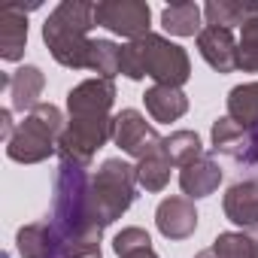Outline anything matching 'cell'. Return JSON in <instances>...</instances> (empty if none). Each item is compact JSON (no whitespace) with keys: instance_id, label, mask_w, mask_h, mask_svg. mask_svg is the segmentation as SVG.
<instances>
[{"instance_id":"18","label":"cell","mask_w":258,"mask_h":258,"mask_svg":"<svg viewBox=\"0 0 258 258\" xmlns=\"http://www.w3.org/2000/svg\"><path fill=\"white\" fill-rule=\"evenodd\" d=\"M143 103H146V112L155 118V121H176L188 112V97L182 88H173V85H152L146 94H143Z\"/></svg>"},{"instance_id":"7","label":"cell","mask_w":258,"mask_h":258,"mask_svg":"<svg viewBox=\"0 0 258 258\" xmlns=\"http://www.w3.org/2000/svg\"><path fill=\"white\" fill-rule=\"evenodd\" d=\"M149 19H152V10L143 0H100V4H94L97 28H106L109 34L124 37L127 43L152 34Z\"/></svg>"},{"instance_id":"19","label":"cell","mask_w":258,"mask_h":258,"mask_svg":"<svg viewBox=\"0 0 258 258\" xmlns=\"http://www.w3.org/2000/svg\"><path fill=\"white\" fill-rule=\"evenodd\" d=\"M201 19H204V10L191 0H176V4L161 10V28L173 37H198L204 31Z\"/></svg>"},{"instance_id":"23","label":"cell","mask_w":258,"mask_h":258,"mask_svg":"<svg viewBox=\"0 0 258 258\" xmlns=\"http://www.w3.org/2000/svg\"><path fill=\"white\" fill-rule=\"evenodd\" d=\"M170 170H173V164L167 158V149H158V152L146 155L143 161H137V182L146 191H164L170 182Z\"/></svg>"},{"instance_id":"4","label":"cell","mask_w":258,"mask_h":258,"mask_svg":"<svg viewBox=\"0 0 258 258\" xmlns=\"http://www.w3.org/2000/svg\"><path fill=\"white\" fill-rule=\"evenodd\" d=\"M64 127H67L64 112L55 103H37L16 127L13 140L7 143V155L19 164H40L58 155Z\"/></svg>"},{"instance_id":"25","label":"cell","mask_w":258,"mask_h":258,"mask_svg":"<svg viewBox=\"0 0 258 258\" xmlns=\"http://www.w3.org/2000/svg\"><path fill=\"white\" fill-rule=\"evenodd\" d=\"M112 249H115L118 258H158V252L152 246V237L137 225L121 228L112 240Z\"/></svg>"},{"instance_id":"3","label":"cell","mask_w":258,"mask_h":258,"mask_svg":"<svg viewBox=\"0 0 258 258\" xmlns=\"http://www.w3.org/2000/svg\"><path fill=\"white\" fill-rule=\"evenodd\" d=\"M121 73L127 79H155V85L182 88L191 79L188 52L161 34H146L121 46Z\"/></svg>"},{"instance_id":"11","label":"cell","mask_w":258,"mask_h":258,"mask_svg":"<svg viewBox=\"0 0 258 258\" xmlns=\"http://www.w3.org/2000/svg\"><path fill=\"white\" fill-rule=\"evenodd\" d=\"M115 103V82L91 76L67 91V112L70 115H109Z\"/></svg>"},{"instance_id":"14","label":"cell","mask_w":258,"mask_h":258,"mask_svg":"<svg viewBox=\"0 0 258 258\" xmlns=\"http://www.w3.org/2000/svg\"><path fill=\"white\" fill-rule=\"evenodd\" d=\"M222 210L237 228H255L258 225V179L234 182L222 198Z\"/></svg>"},{"instance_id":"5","label":"cell","mask_w":258,"mask_h":258,"mask_svg":"<svg viewBox=\"0 0 258 258\" xmlns=\"http://www.w3.org/2000/svg\"><path fill=\"white\" fill-rule=\"evenodd\" d=\"M137 185V164H127L124 158H106L97 167V173L91 176V201L103 228L131 210Z\"/></svg>"},{"instance_id":"20","label":"cell","mask_w":258,"mask_h":258,"mask_svg":"<svg viewBox=\"0 0 258 258\" xmlns=\"http://www.w3.org/2000/svg\"><path fill=\"white\" fill-rule=\"evenodd\" d=\"M228 115L246 131H258V82H243L228 91Z\"/></svg>"},{"instance_id":"29","label":"cell","mask_w":258,"mask_h":258,"mask_svg":"<svg viewBox=\"0 0 258 258\" xmlns=\"http://www.w3.org/2000/svg\"><path fill=\"white\" fill-rule=\"evenodd\" d=\"M195 258H219V255H216V249H213V246H207V249H201Z\"/></svg>"},{"instance_id":"22","label":"cell","mask_w":258,"mask_h":258,"mask_svg":"<svg viewBox=\"0 0 258 258\" xmlns=\"http://www.w3.org/2000/svg\"><path fill=\"white\" fill-rule=\"evenodd\" d=\"M213 249L219 258H258V225L219 234L213 240Z\"/></svg>"},{"instance_id":"21","label":"cell","mask_w":258,"mask_h":258,"mask_svg":"<svg viewBox=\"0 0 258 258\" xmlns=\"http://www.w3.org/2000/svg\"><path fill=\"white\" fill-rule=\"evenodd\" d=\"M252 16H258V4H234V0H210L204 7V19L213 28H243Z\"/></svg>"},{"instance_id":"9","label":"cell","mask_w":258,"mask_h":258,"mask_svg":"<svg viewBox=\"0 0 258 258\" xmlns=\"http://www.w3.org/2000/svg\"><path fill=\"white\" fill-rule=\"evenodd\" d=\"M210 143L216 155H228L240 164H258V131H246L231 115H222L213 121Z\"/></svg>"},{"instance_id":"24","label":"cell","mask_w":258,"mask_h":258,"mask_svg":"<svg viewBox=\"0 0 258 258\" xmlns=\"http://www.w3.org/2000/svg\"><path fill=\"white\" fill-rule=\"evenodd\" d=\"M164 149H167L170 164L179 167V170H182L185 164L198 161L201 155H207V152H204V143H201V137H198L195 131H173L170 137H164Z\"/></svg>"},{"instance_id":"30","label":"cell","mask_w":258,"mask_h":258,"mask_svg":"<svg viewBox=\"0 0 258 258\" xmlns=\"http://www.w3.org/2000/svg\"><path fill=\"white\" fill-rule=\"evenodd\" d=\"M82 258H100V252H97V255H82Z\"/></svg>"},{"instance_id":"16","label":"cell","mask_w":258,"mask_h":258,"mask_svg":"<svg viewBox=\"0 0 258 258\" xmlns=\"http://www.w3.org/2000/svg\"><path fill=\"white\" fill-rule=\"evenodd\" d=\"M43 88H46V76H43L40 67H34V64L19 67L13 73V82H10V106H13V112L28 115L37 103H43L40 100Z\"/></svg>"},{"instance_id":"15","label":"cell","mask_w":258,"mask_h":258,"mask_svg":"<svg viewBox=\"0 0 258 258\" xmlns=\"http://www.w3.org/2000/svg\"><path fill=\"white\" fill-rule=\"evenodd\" d=\"M219 185H222V167L213 155H201L198 161H191L179 170V188L191 201L210 198Z\"/></svg>"},{"instance_id":"17","label":"cell","mask_w":258,"mask_h":258,"mask_svg":"<svg viewBox=\"0 0 258 258\" xmlns=\"http://www.w3.org/2000/svg\"><path fill=\"white\" fill-rule=\"evenodd\" d=\"M16 246H19L22 258H64V252H61L49 222L22 225L19 234H16Z\"/></svg>"},{"instance_id":"1","label":"cell","mask_w":258,"mask_h":258,"mask_svg":"<svg viewBox=\"0 0 258 258\" xmlns=\"http://www.w3.org/2000/svg\"><path fill=\"white\" fill-rule=\"evenodd\" d=\"M49 225H52V234H55L64 258H82V255L100 252L103 225L94 213L88 167L73 164V161H58Z\"/></svg>"},{"instance_id":"13","label":"cell","mask_w":258,"mask_h":258,"mask_svg":"<svg viewBox=\"0 0 258 258\" xmlns=\"http://www.w3.org/2000/svg\"><path fill=\"white\" fill-rule=\"evenodd\" d=\"M155 225L167 240H188L198 231V210L195 201L185 195H170L155 210Z\"/></svg>"},{"instance_id":"27","label":"cell","mask_w":258,"mask_h":258,"mask_svg":"<svg viewBox=\"0 0 258 258\" xmlns=\"http://www.w3.org/2000/svg\"><path fill=\"white\" fill-rule=\"evenodd\" d=\"M240 70L246 73H258V16H252L243 28H240Z\"/></svg>"},{"instance_id":"26","label":"cell","mask_w":258,"mask_h":258,"mask_svg":"<svg viewBox=\"0 0 258 258\" xmlns=\"http://www.w3.org/2000/svg\"><path fill=\"white\" fill-rule=\"evenodd\" d=\"M88 70H94L100 79H112L121 73V46L112 40H91Z\"/></svg>"},{"instance_id":"2","label":"cell","mask_w":258,"mask_h":258,"mask_svg":"<svg viewBox=\"0 0 258 258\" xmlns=\"http://www.w3.org/2000/svg\"><path fill=\"white\" fill-rule=\"evenodd\" d=\"M94 4L85 0H64L58 4L49 19L43 22V43L49 46L52 58L67 70H88L91 37L94 28Z\"/></svg>"},{"instance_id":"10","label":"cell","mask_w":258,"mask_h":258,"mask_svg":"<svg viewBox=\"0 0 258 258\" xmlns=\"http://www.w3.org/2000/svg\"><path fill=\"white\" fill-rule=\"evenodd\" d=\"M198 52L216 73L240 70V46L234 40V31H228V28L204 25V31L198 34Z\"/></svg>"},{"instance_id":"28","label":"cell","mask_w":258,"mask_h":258,"mask_svg":"<svg viewBox=\"0 0 258 258\" xmlns=\"http://www.w3.org/2000/svg\"><path fill=\"white\" fill-rule=\"evenodd\" d=\"M13 134H16V127H13V106H7V109H0V137L10 143Z\"/></svg>"},{"instance_id":"8","label":"cell","mask_w":258,"mask_h":258,"mask_svg":"<svg viewBox=\"0 0 258 258\" xmlns=\"http://www.w3.org/2000/svg\"><path fill=\"white\" fill-rule=\"evenodd\" d=\"M112 143L131 155L134 161H143L146 155L164 149V137L146 121V115L140 109H121L115 115V131H112Z\"/></svg>"},{"instance_id":"6","label":"cell","mask_w":258,"mask_h":258,"mask_svg":"<svg viewBox=\"0 0 258 258\" xmlns=\"http://www.w3.org/2000/svg\"><path fill=\"white\" fill-rule=\"evenodd\" d=\"M115 115H70L61 143H58V161H73L88 167L97 149H103L112 140Z\"/></svg>"},{"instance_id":"12","label":"cell","mask_w":258,"mask_h":258,"mask_svg":"<svg viewBox=\"0 0 258 258\" xmlns=\"http://www.w3.org/2000/svg\"><path fill=\"white\" fill-rule=\"evenodd\" d=\"M37 10V4H0V58L4 61H22L28 46V13Z\"/></svg>"}]
</instances>
